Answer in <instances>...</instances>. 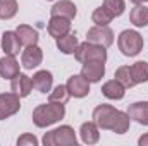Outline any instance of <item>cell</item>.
<instances>
[{"label":"cell","instance_id":"obj_21","mask_svg":"<svg viewBox=\"0 0 148 146\" xmlns=\"http://www.w3.org/2000/svg\"><path fill=\"white\" fill-rule=\"evenodd\" d=\"M77 36L73 35V33H67V35H64V36L57 38V48L62 52V53H66V55H73L74 52H76V48H77Z\"/></svg>","mask_w":148,"mask_h":146},{"label":"cell","instance_id":"obj_26","mask_svg":"<svg viewBox=\"0 0 148 146\" xmlns=\"http://www.w3.org/2000/svg\"><path fill=\"white\" fill-rule=\"evenodd\" d=\"M17 9L19 5L16 0H0V19H12L17 14Z\"/></svg>","mask_w":148,"mask_h":146},{"label":"cell","instance_id":"obj_25","mask_svg":"<svg viewBox=\"0 0 148 146\" xmlns=\"http://www.w3.org/2000/svg\"><path fill=\"white\" fill-rule=\"evenodd\" d=\"M131 72H133V77H134V83L136 84L147 83L148 81V62H145V60L134 62L131 65Z\"/></svg>","mask_w":148,"mask_h":146},{"label":"cell","instance_id":"obj_29","mask_svg":"<svg viewBox=\"0 0 148 146\" xmlns=\"http://www.w3.org/2000/svg\"><path fill=\"white\" fill-rule=\"evenodd\" d=\"M17 146H38V139L35 134H23L17 139Z\"/></svg>","mask_w":148,"mask_h":146},{"label":"cell","instance_id":"obj_30","mask_svg":"<svg viewBox=\"0 0 148 146\" xmlns=\"http://www.w3.org/2000/svg\"><path fill=\"white\" fill-rule=\"evenodd\" d=\"M138 145L140 146H148V134H143V136L138 139Z\"/></svg>","mask_w":148,"mask_h":146},{"label":"cell","instance_id":"obj_18","mask_svg":"<svg viewBox=\"0 0 148 146\" xmlns=\"http://www.w3.org/2000/svg\"><path fill=\"white\" fill-rule=\"evenodd\" d=\"M79 134L84 145H95L100 139V127L95 122H84L79 129Z\"/></svg>","mask_w":148,"mask_h":146},{"label":"cell","instance_id":"obj_9","mask_svg":"<svg viewBox=\"0 0 148 146\" xmlns=\"http://www.w3.org/2000/svg\"><path fill=\"white\" fill-rule=\"evenodd\" d=\"M81 76L88 81V83H98L102 81V77L105 76V62H98V60H90L83 64Z\"/></svg>","mask_w":148,"mask_h":146},{"label":"cell","instance_id":"obj_27","mask_svg":"<svg viewBox=\"0 0 148 146\" xmlns=\"http://www.w3.org/2000/svg\"><path fill=\"white\" fill-rule=\"evenodd\" d=\"M69 91L66 88V84H59L53 88V91H50V96H48V102H55V103H67L69 100Z\"/></svg>","mask_w":148,"mask_h":146},{"label":"cell","instance_id":"obj_5","mask_svg":"<svg viewBox=\"0 0 148 146\" xmlns=\"http://www.w3.org/2000/svg\"><path fill=\"white\" fill-rule=\"evenodd\" d=\"M74 57L77 62L84 64V62H90V60H98V62H105L107 60V50L100 45H95V43H90V41H84V43H79L76 52H74Z\"/></svg>","mask_w":148,"mask_h":146},{"label":"cell","instance_id":"obj_3","mask_svg":"<svg viewBox=\"0 0 148 146\" xmlns=\"http://www.w3.org/2000/svg\"><path fill=\"white\" fill-rule=\"evenodd\" d=\"M117 46L122 55L126 57H136L143 50V38L138 31L124 29L117 38Z\"/></svg>","mask_w":148,"mask_h":146},{"label":"cell","instance_id":"obj_2","mask_svg":"<svg viewBox=\"0 0 148 146\" xmlns=\"http://www.w3.org/2000/svg\"><path fill=\"white\" fill-rule=\"evenodd\" d=\"M66 115V107L64 103H55L48 102L43 105H38L33 110V122L36 127H48L59 120H62Z\"/></svg>","mask_w":148,"mask_h":146},{"label":"cell","instance_id":"obj_22","mask_svg":"<svg viewBox=\"0 0 148 146\" xmlns=\"http://www.w3.org/2000/svg\"><path fill=\"white\" fill-rule=\"evenodd\" d=\"M129 19H131V23H133L136 28H145V26H148V7L138 3V5L131 10Z\"/></svg>","mask_w":148,"mask_h":146},{"label":"cell","instance_id":"obj_6","mask_svg":"<svg viewBox=\"0 0 148 146\" xmlns=\"http://www.w3.org/2000/svg\"><path fill=\"white\" fill-rule=\"evenodd\" d=\"M86 41L100 45L103 48H109L114 43V31L109 26H93L86 33Z\"/></svg>","mask_w":148,"mask_h":146},{"label":"cell","instance_id":"obj_12","mask_svg":"<svg viewBox=\"0 0 148 146\" xmlns=\"http://www.w3.org/2000/svg\"><path fill=\"white\" fill-rule=\"evenodd\" d=\"M47 31L50 36H53L55 40L64 35H67L71 31V19H66V17H57V16H52V19L48 21V26H47Z\"/></svg>","mask_w":148,"mask_h":146},{"label":"cell","instance_id":"obj_14","mask_svg":"<svg viewBox=\"0 0 148 146\" xmlns=\"http://www.w3.org/2000/svg\"><path fill=\"white\" fill-rule=\"evenodd\" d=\"M50 14L52 16H57V17H66V19H71L73 21L77 14V9L71 0H60L57 3H53V7L50 9Z\"/></svg>","mask_w":148,"mask_h":146},{"label":"cell","instance_id":"obj_7","mask_svg":"<svg viewBox=\"0 0 148 146\" xmlns=\"http://www.w3.org/2000/svg\"><path fill=\"white\" fill-rule=\"evenodd\" d=\"M21 108V98L16 93H0V120L16 115Z\"/></svg>","mask_w":148,"mask_h":146},{"label":"cell","instance_id":"obj_1","mask_svg":"<svg viewBox=\"0 0 148 146\" xmlns=\"http://www.w3.org/2000/svg\"><path fill=\"white\" fill-rule=\"evenodd\" d=\"M93 122L103 131H112L115 134H124V132L129 131L131 117L126 112L114 108L112 105L102 103L93 110Z\"/></svg>","mask_w":148,"mask_h":146},{"label":"cell","instance_id":"obj_11","mask_svg":"<svg viewBox=\"0 0 148 146\" xmlns=\"http://www.w3.org/2000/svg\"><path fill=\"white\" fill-rule=\"evenodd\" d=\"M10 91L16 93L19 98H26L33 91V81L29 76L19 72L14 79H10Z\"/></svg>","mask_w":148,"mask_h":146},{"label":"cell","instance_id":"obj_17","mask_svg":"<svg viewBox=\"0 0 148 146\" xmlns=\"http://www.w3.org/2000/svg\"><path fill=\"white\" fill-rule=\"evenodd\" d=\"M127 115L141 126H148V102H136L129 105Z\"/></svg>","mask_w":148,"mask_h":146},{"label":"cell","instance_id":"obj_28","mask_svg":"<svg viewBox=\"0 0 148 146\" xmlns=\"http://www.w3.org/2000/svg\"><path fill=\"white\" fill-rule=\"evenodd\" d=\"M103 7L110 12L114 17H119V16L124 14L126 3H124V0H103Z\"/></svg>","mask_w":148,"mask_h":146},{"label":"cell","instance_id":"obj_31","mask_svg":"<svg viewBox=\"0 0 148 146\" xmlns=\"http://www.w3.org/2000/svg\"><path fill=\"white\" fill-rule=\"evenodd\" d=\"M129 2H133L134 5H138V3H141V0H129Z\"/></svg>","mask_w":148,"mask_h":146},{"label":"cell","instance_id":"obj_20","mask_svg":"<svg viewBox=\"0 0 148 146\" xmlns=\"http://www.w3.org/2000/svg\"><path fill=\"white\" fill-rule=\"evenodd\" d=\"M16 33H17V36H19L21 45H24V46L36 45L38 38H40V36H38L36 29H35V28H31V26H28V24H21V26H17Z\"/></svg>","mask_w":148,"mask_h":146},{"label":"cell","instance_id":"obj_8","mask_svg":"<svg viewBox=\"0 0 148 146\" xmlns=\"http://www.w3.org/2000/svg\"><path fill=\"white\" fill-rule=\"evenodd\" d=\"M66 88L69 91V95L74 98H84L90 93V83L81 76V74H74L67 79Z\"/></svg>","mask_w":148,"mask_h":146},{"label":"cell","instance_id":"obj_23","mask_svg":"<svg viewBox=\"0 0 148 146\" xmlns=\"http://www.w3.org/2000/svg\"><path fill=\"white\" fill-rule=\"evenodd\" d=\"M124 88H133V86H136V83H134V77H133V72H131V67L129 65H122V67H119L117 71H115V76H114Z\"/></svg>","mask_w":148,"mask_h":146},{"label":"cell","instance_id":"obj_15","mask_svg":"<svg viewBox=\"0 0 148 146\" xmlns=\"http://www.w3.org/2000/svg\"><path fill=\"white\" fill-rule=\"evenodd\" d=\"M19 74V62L12 55H5L0 59V77L14 79Z\"/></svg>","mask_w":148,"mask_h":146},{"label":"cell","instance_id":"obj_32","mask_svg":"<svg viewBox=\"0 0 148 146\" xmlns=\"http://www.w3.org/2000/svg\"><path fill=\"white\" fill-rule=\"evenodd\" d=\"M141 2H148V0H141Z\"/></svg>","mask_w":148,"mask_h":146},{"label":"cell","instance_id":"obj_10","mask_svg":"<svg viewBox=\"0 0 148 146\" xmlns=\"http://www.w3.org/2000/svg\"><path fill=\"white\" fill-rule=\"evenodd\" d=\"M41 60H43V52H41V48H40L38 45L26 46V48L23 50L21 64H23L24 69H28V71L35 69V67H38V65L41 64Z\"/></svg>","mask_w":148,"mask_h":146},{"label":"cell","instance_id":"obj_16","mask_svg":"<svg viewBox=\"0 0 148 146\" xmlns=\"http://www.w3.org/2000/svg\"><path fill=\"white\" fill-rule=\"evenodd\" d=\"M33 88L40 93H50L52 91V84H53V76L50 71H38L33 76Z\"/></svg>","mask_w":148,"mask_h":146},{"label":"cell","instance_id":"obj_24","mask_svg":"<svg viewBox=\"0 0 148 146\" xmlns=\"http://www.w3.org/2000/svg\"><path fill=\"white\" fill-rule=\"evenodd\" d=\"M112 19H114V16H112L103 5L102 7H97L93 10V14H91V21L95 23V26H109L112 23Z\"/></svg>","mask_w":148,"mask_h":146},{"label":"cell","instance_id":"obj_13","mask_svg":"<svg viewBox=\"0 0 148 146\" xmlns=\"http://www.w3.org/2000/svg\"><path fill=\"white\" fill-rule=\"evenodd\" d=\"M21 46L23 45H21L19 36H17L16 31H5L2 35V50H3L5 55H12V57L19 55Z\"/></svg>","mask_w":148,"mask_h":146},{"label":"cell","instance_id":"obj_19","mask_svg":"<svg viewBox=\"0 0 148 146\" xmlns=\"http://www.w3.org/2000/svg\"><path fill=\"white\" fill-rule=\"evenodd\" d=\"M102 93L105 98L109 100H122L126 95V88L117 81V79H110L102 86Z\"/></svg>","mask_w":148,"mask_h":146},{"label":"cell","instance_id":"obj_4","mask_svg":"<svg viewBox=\"0 0 148 146\" xmlns=\"http://www.w3.org/2000/svg\"><path fill=\"white\" fill-rule=\"evenodd\" d=\"M76 132L71 126H60L50 132H45L43 145L45 146H76Z\"/></svg>","mask_w":148,"mask_h":146}]
</instances>
